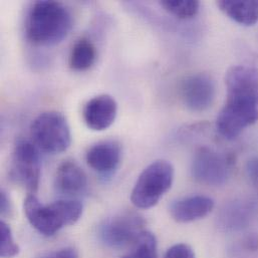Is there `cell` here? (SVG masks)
<instances>
[{"label": "cell", "mask_w": 258, "mask_h": 258, "mask_svg": "<svg viewBox=\"0 0 258 258\" xmlns=\"http://www.w3.org/2000/svg\"><path fill=\"white\" fill-rule=\"evenodd\" d=\"M0 255L2 258H11L19 253V246L15 242L11 228L3 220L0 222Z\"/></svg>", "instance_id": "obj_19"}, {"label": "cell", "mask_w": 258, "mask_h": 258, "mask_svg": "<svg viewBox=\"0 0 258 258\" xmlns=\"http://www.w3.org/2000/svg\"><path fill=\"white\" fill-rule=\"evenodd\" d=\"M146 222L136 212H124L107 219L100 227L102 241L114 248L132 245L145 231Z\"/></svg>", "instance_id": "obj_8"}, {"label": "cell", "mask_w": 258, "mask_h": 258, "mask_svg": "<svg viewBox=\"0 0 258 258\" xmlns=\"http://www.w3.org/2000/svg\"><path fill=\"white\" fill-rule=\"evenodd\" d=\"M220 10L235 22L252 26L258 22V1L256 0H220Z\"/></svg>", "instance_id": "obj_14"}, {"label": "cell", "mask_w": 258, "mask_h": 258, "mask_svg": "<svg viewBox=\"0 0 258 258\" xmlns=\"http://www.w3.org/2000/svg\"><path fill=\"white\" fill-rule=\"evenodd\" d=\"M174 167L165 160L151 163L139 176L131 193L132 203L140 209H149L171 189L174 181Z\"/></svg>", "instance_id": "obj_4"}, {"label": "cell", "mask_w": 258, "mask_h": 258, "mask_svg": "<svg viewBox=\"0 0 258 258\" xmlns=\"http://www.w3.org/2000/svg\"><path fill=\"white\" fill-rule=\"evenodd\" d=\"M118 114V104L110 95H99L84 107L83 117L88 128L102 132L110 128Z\"/></svg>", "instance_id": "obj_10"}, {"label": "cell", "mask_w": 258, "mask_h": 258, "mask_svg": "<svg viewBox=\"0 0 258 258\" xmlns=\"http://www.w3.org/2000/svg\"><path fill=\"white\" fill-rule=\"evenodd\" d=\"M215 202L205 195H192L174 201L170 206L172 218L179 223H189L202 219L214 209Z\"/></svg>", "instance_id": "obj_12"}, {"label": "cell", "mask_w": 258, "mask_h": 258, "mask_svg": "<svg viewBox=\"0 0 258 258\" xmlns=\"http://www.w3.org/2000/svg\"><path fill=\"white\" fill-rule=\"evenodd\" d=\"M244 244H245V247L248 249V250H257L258 248V237L255 235H252V236H248L245 241H244Z\"/></svg>", "instance_id": "obj_24"}, {"label": "cell", "mask_w": 258, "mask_h": 258, "mask_svg": "<svg viewBox=\"0 0 258 258\" xmlns=\"http://www.w3.org/2000/svg\"><path fill=\"white\" fill-rule=\"evenodd\" d=\"M233 167L230 156L221 154L209 147L196 150L192 163L191 173L193 178L204 185L220 186L229 178Z\"/></svg>", "instance_id": "obj_7"}, {"label": "cell", "mask_w": 258, "mask_h": 258, "mask_svg": "<svg viewBox=\"0 0 258 258\" xmlns=\"http://www.w3.org/2000/svg\"><path fill=\"white\" fill-rule=\"evenodd\" d=\"M246 173L250 181L258 187V157L252 158L247 162Z\"/></svg>", "instance_id": "obj_23"}, {"label": "cell", "mask_w": 258, "mask_h": 258, "mask_svg": "<svg viewBox=\"0 0 258 258\" xmlns=\"http://www.w3.org/2000/svg\"><path fill=\"white\" fill-rule=\"evenodd\" d=\"M87 186V174L75 161H63L56 169L55 188L58 192L66 195H77L84 192Z\"/></svg>", "instance_id": "obj_13"}, {"label": "cell", "mask_w": 258, "mask_h": 258, "mask_svg": "<svg viewBox=\"0 0 258 258\" xmlns=\"http://www.w3.org/2000/svg\"><path fill=\"white\" fill-rule=\"evenodd\" d=\"M88 165L103 176L113 175L122 160V149L116 141H103L93 145L87 152Z\"/></svg>", "instance_id": "obj_11"}, {"label": "cell", "mask_w": 258, "mask_h": 258, "mask_svg": "<svg viewBox=\"0 0 258 258\" xmlns=\"http://www.w3.org/2000/svg\"><path fill=\"white\" fill-rule=\"evenodd\" d=\"M23 209L31 226L44 236H52L64 226L77 223L83 214V204L77 200H57L44 205L34 194L24 199Z\"/></svg>", "instance_id": "obj_3"}, {"label": "cell", "mask_w": 258, "mask_h": 258, "mask_svg": "<svg viewBox=\"0 0 258 258\" xmlns=\"http://www.w3.org/2000/svg\"><path fill=\"white\" fill-rule=\"evenodd\" d=\"M98 56L95 44L87 37L80 38L73 46L70 54V68L77 72H84L94 66Z\"/></svg>", "instance_id": "obj_15"}, {"label": "cell", "mask_w": 258, "mask_h": 258, "mask_svg": "<svg viewBox=\"0 0 258 258\" xmlns=\"http://www.w3.org/2000/svg\"><path fill=\"white\" fill-rule=\"evenodd\" d=\"M247 210L249 209L245 205L236 203L225 207L220 216L222 226L230 229L243 227L248 220Z\"/></svg>", "instance_id": "obj_18"}, {"label": "cell", "mask_w": 258, "mask_h": 258, "mask_svg": "<svg viewBox=\"0 0 258 258\" xmlns=\"http://www.w3.org/2000/svg\"><path fill=\"white\" fill-rule=\"evenodd\" d=\"M32 143L48 154L67 151L72 144V133L66 117L55 111L38 115L30 125Z\"/></svg>", "instance_id": "obj_5"}, {"label": "cell", "mask_w": 258, "mask_h": 258, "mask_svg": "<svg viewBox=\"0 0 258 258\" xmlns=\"http://www.w3.org/2000/svg\"><path fill=\"white\" fill-rule=\"evenodd\" d=\"M164 258H196L194 250L186 243H178L171 246Z\"/></svg>", "instance_id": "obj_20"}, {"label": "cell", "mask_w": 258, "mask_h": 258, "mask_svg": "<svg viewBox=\"0 0 258 258\" xmlns=\"http://www.w3.org/2000/svg\"><path fill=\"white\" fill-rule=\"evenodd\" d=\"M123 258H158L156 236L145 230L131 245L129 253Z\"/></svg>", "instance_id": "obj_16"}, {"label": "cell", "mask_w": 258, "mask_h": 258, "mask_svg": "<svg viewBox=\"0 0 258 258\" xmlns=\"http://www.w3.org/2000/svg\"><path fill=\"white\" fill-rule=\"evenodd\" d=\"M40 258H79V253L74 247H64L47 253Z\"/></svg>", "instance_id": "obj_21"}, {"label": "cell", "mask_w": 258, "mask_h": 258, "mask_svg": "<svg viewBox=\"0 0 258 258\" xmlns=\"http://www.w3.org/2000/svg\"><path fill=\"white\" fill-rule=\"evenodd\" d=\"M226 102L216 120V129L226 140L236 139L258 121V69L235 66L225 77Z\"/></svg>", "instance_id": "obj_1"}, {"label": "cell", "mask_w": 258, "mask_h": 258, "mask_svg": "<svg viewBox=\"0 0 258 258\" xmlns=\"http://www.w3.org/2000/svg\"><path fill=\"white\" fill-rule=\"evenodd\" d=\"M0 212L3 217H11L13 213L12 203L6 192L3 190L0 193Z\"/></svg>", "instance_id": "obj_22"}, {"label": "cell", "mask_w": 258, "mask_h": 258, "mask_svg": "<svg viewBox=\"0 0 258 258\" xmlns=\"http://www.w3.org/2000/svg\"><path fill=\"white\" fill-rule=\"evenodd\" d=\"M160 4L167 12L180 19L196 16L200 8V3L196 0H162Z\"/></svg>", "instance_id": "obj_17"}, {"label": "cell", "mask_w": 258, "mask_h": 258, "mask_svg": "<svg viewBox=\"0 0 258 258\" xmlns=\"http://www.w3.org/2000/svg\"><path fill=\"white\" fill-rule=\"evenodd\" d=\"M215 97V82L207 74L191 75L181 85L182 102L187 109L193 112L208 110L213 105Z\"/></svg>", "instance_id": "obj_9"}, {"label": "cell", "mask_w": 258, "mask_h": 258, "mask_svg": "<svg viewBox=\"0 0 258 258\" xmlns=\"http://www.w3.org/2000/svg\"><path fill=\"white\" fill-rule=\"evenodd\" d=\"M73 27L70 10L60 2L37 1L30 8L26 21L27 39L42 46L55 45L61 42Z\"/></svg>", "instance_id": "obj_2"}, {"label": "cell", "mask_w": 258, "mask_h": 258, "mask_svg": "<svg viewBox=\"0 0 258 258\" xmlns=\"http://www.w3.org/2000/svg\"><path fill=\"white\" fill-rule=\"evenodd\" d=\"M40 157L38 148L29 141H18L14 147L11 166V179L29 194H35L40 180Z\"/></svg>", "instance_id": "obj_6"}]
</instances>
